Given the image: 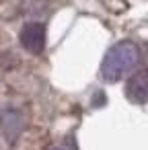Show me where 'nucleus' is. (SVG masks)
I'll return each instance as SVG.
<instances>
[{
  "mask_svg": "<svg viewBox=\"0 0 148 150\" xmlns=\"http://www.w3.org/2000/svg\"><path fill=\"white\" fill-rule=\"evenodd\" d=\"M125 95L134 103H148V68H142L127 80Z\"/></svg>",
  "mask_w": 148,
  "mask_h": 150,
  "instance_id": "2",
  "label": "nucleus"
},
{
  "mask_svg": "<svg viewBox=\"0 0 148 150\" xmlns=\"http://www.w3.org/2000/svg\"><path fill=\"white\" fill-rule=\"evenodd\" d=\"M21 43L25 50L39 54L45 45V29L39 23H29L23 31H21Z\"/></svg>",
  "mask_w": 148,
  "mask_h": 150,
  "instance_id": "3",
  "label": "nucleus"
},
{
  "mask_svg": "<svg viewBox=\"0 0 148 150\" xmlns=\"http://www.w3.org/2000/svg\"><path fill=\"white\" fill-rule=\"evenodd\" d=\"M140 62V50L132 41H119L109 50L103 60V76L107 80H119Z\"/></svg>",
  "mask_w": 148,
  "mask_h": 150,
  "instance_id": "1",
  "label": "nucleus"
}]
</instances>
